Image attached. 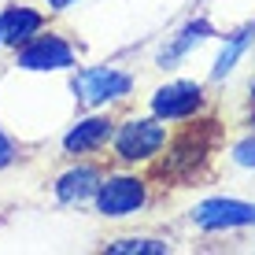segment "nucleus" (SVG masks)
I'll return each mask as SVG.
<instances>
[{
	"label": "nucleus",
	"mask_w": 255,
	"mask_h": 255,
	"mask_svg": "<svg viewBox=\"0 0 255 255\" xmlns=\"http://www.w3.org/2000/svg\"><path fill=\"white\" fill-rule=\"evenodd\" d=\"M108 137H111V122L96 115V119L78 122V126L63 137V148H67V152H78V155H82V152H93V148H100Z\"/></svg>",
	"instance_id": "nucleus-10"
},
{
	"label": "nucleus",
	"mask_w": 255,
	"mask_h": 255,
	"mask_svg": "<svg viewBox=\"0 0 255 255\" xmlns=\"http://www.w3.org/2000/svg\"><path fill=\"white\" fill-rule=\"evenodd\" d=\"M74 63V48L67 45L56 33H45V37H30L19 48V67L22 70H63Z\"/></svg>",
	"instance_id": "nucleus-5"
},
{
	"label": "nucleus",
	"mask_w": 255,
	"mask_h": 255,
	"mask_svg": "<svg viewBox=\"0 0 255 255\" xmlns=\"http://www.w3.org/2000/svg\"><path fill=\"white\" fill-rule=\"evenodd\" d=\"M129 74H122L115 67H89L74 78V93L85 108H100V104H111V100H122L129 93Z\"/></svg>",
	"instance_id": "nucleus-2"
},
{
	"label": "nucleus",
	"mask_w": 255,
	"mask_h": 255,
	"mask_svg": "<svg viewBox=\"0 0 255 255\" xmlns=\"http://www.w3.org/2000/svg\"><path fill=\"white\" fill-rule=\"evenodd\" d=\"M200 108H204V89L192 82H170L163 89H155V96H152L155 119H189Z\"/></svg>",
	"instance_id": "nucleus-6"
},
{
	"label": "nucleus",
	"mask_w": 255,
	"mask_h": 255,
	"mask_svg": "<svg viewBox=\"0 0 255 255\" xmlns=\"http://www.w3.org/2000/svg\"><path fill=\"white\" fill-rule=\"evenodd\" d=\"M207 140L211 137H196V129L185 133L178 144L170 148V155L163 159L159 174L163 178H189V174H196V166L207 159Z\"/></svg>",
	"instance_id": "nucleus-7"
},
{
	"label": "nucleus",
	"mask_w": 255,
	"mask_h": 255,
	"mask_svg": "<svg viewBox=\"0 0 255 255\" xmlns=\"http://www.w3.org/2000/svg\"><path fill=\"white\" fill-rule=\"evenodd\" d=\"M0 45H4V22H0Z\"/></svg>",
	"instance_id": "nucleus-17"
},
{
	"label": "nucleus",
	"mask_w": 255,
	"mask_h": 255,
	"mask_svg": "<svg viewBox=\"0 0 255 255\" xmlns=\"http://www.w3.org/2000/svg\"><path fill=\"white\" fill-rule=\"evenodd\" d=\"M100 181L104 178H100L96 166H74V170H67L56 181V196H59V204H85V200L96 196Z\"/></svg>",
	"instance_id": "nucleus-8"
},
{
	"label": "nucleus",
	"mask_w": 255,
	"mask_h": 255,
	"mask_svg": "<svg viewBox=\"0 0 255 255\" xmlns=\"http://www.w3.org/2000/svg\"><path fill=\"white\" fill-rule=\"evenodd\" d=\"M70 4H78V0H48V11H67Z\"/></svg>",
	"instance_id": "nucleus-16"
},
{
	"label": "nucleus",
	"mask_w": 255,
	"mask_h": 255,
	"mask_svg": "<svg viewBox=\"0 0 255 255\" xmlns=\"http://www.w3.org/2000/svg\"><path fill=\"white\" fill-rule=\"evenodd\" d=\"M192 222L200 230H241V226H255V204H244V200H204V204L192 207Z\"/></svg>",
	"instance_id": "nucleus-4"
},
{
	"label": "nucleus",
	"mask_w": 255,
	"mask_h": 255,
	"mask_svg": "<svg viewBox=\"0 0 255 255\" xmlns=\"http://www.w3.org/2000/svg\"><path fill=\"white\" fill-rule=\"evenodd\" d=\"M163 144H166V129H163L155 119L122 122L119 133H115V152H119V159H126V163H144V159H152Z\"/></svg>",
	"instance_id": "nucleus-1"
},
{
	"label": "nucleus",
	"mask_w": 255,
	"mask_h": 255,
	"mask_svg": "<svg viewBox=\"0 0 255 255\" xmlns=\"http://www.w3.org/2000/svg\"><path fill=\"white\" fill-rule=\"evenodd\" d=\"M144 200H148L144 181L140 178H126V174L100 181V189H96V207H100V215H108V218L133 215L137 207H144Z\"/></svg>",
	"instance_id": "nucleus-3"
},
{
	"label": "nucleus",
	"mask_w": 255,
	"mask_h": 255,
	"mask_svg": "<svg viewBox=\"0 0 255 255\" xmlns=\"http://www.w3.org/2000/svg\"><path fill=\"white\" fill-rule=\"evenodd\" d=\"M11 159H15V144L7 140V133H4V129H0V170H4V166L11 163Z\"/></svg>",
	"instance_id": "nucleus-15"
},
{
	"label": "nucleus",
	"mask_w": 255,
	"mask_h": 255,
	"mask_svg": "<svg viewBox=\"0 0 255 255\" xmlns=\"http://www.w3.org/2000/svg\"><path fill=\"white\" fill-rule=\"evenodd\" d=\"M252 37H255V26H248V30H241V33H233V37L226 41V48L218 52L215 67H211V78H226V74H230V70L237 67V59L244 56V48L252 45Z\"/></svg>",
	"instance_id": "nucleus-12"
},
{
	"label": "nucleus",
	"mask_w": 255,
	"mask_h": 255,
	"mask_svg": "<svg viewBox=\"0 0 255 255\" xmlns=\"http://www.w3.org/2000/svg\"><path fill=\"white\" fill-rule=\"evenodd\" d=\"M204 37H211V26H207L204 19L189 22L185 30H181L178 37L170 41V48H163V52H159V67H174V63H178V59L185 56V52H189L192 45H200V41H204Z\"/></svg>",
	"instance_id": "nucleus-11"
},
{
	"label": "nucleus",
	"mask_w": 255,
	"mask_h": 255,
	"mask_svg": "<svg viewBox=\"0 0 255 255\" xmlns=\"http://www.w3.org/2000/svg\"><path fill=\"white\" fill-rule=\"evenodd\" d=\"M0 22H4V45H26L30 37H37L45 19H41V11H33V7H7L4 15H0Z\"/></svg>",
	"instance_id": "nucleus-9"
},
{
	"label": "nucleus",
	"mask_w": 255,
	"mask_h": 255,
	"mask_svg": "<svg viewBox=\"0 0 255 255\" xmlns=\"http://www.w3.org/2000/svg\"><path fill=\"white\" fill-rule=\"evenodd\" d=\"M108 252L111 255H166L170 248L163 241H152V237H126V241L108 244Z\"/></svg>",
	"instance_id": "nucleus-13"
},
{
	"label": "nucleus",
	"mask_w": 255,
	"mask_h": 255,
	"mask_svg": "<svg viewBox=\"0 0 255 255\" xmlns=\"http://www.w3.org/2000/svg\"><path fill=\"white\" fill-rule=\"evenodd\" d=\"M233 163L237 166H255V137H244L241 144L233 148Z\"/></svg>",
	"instance_id": "nucleus-14"
}]
</instances>
